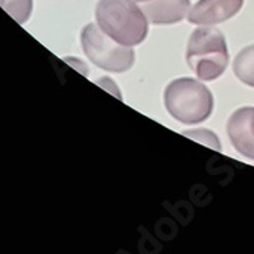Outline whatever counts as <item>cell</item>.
Here are the masks:
<instances>
[{
    "mask_svg": "<svg viewBox=\"0 0 254 254\" xmlns=\"http://www.w3.org/2000/svg\"><path fill=\"white\" fill-rule=\"evenodd\" d=\"M227 134L239 154L254 160V107L236 110L227 122Z\"/></svg>",
    "mask_w": 254,
    "mask_h": 254,
    "instance_id": "obj_5",
    "label": "cell"
},
{
    "mask_svg": "<svg viewBox=\"0 0 254 254\" xmlns=\"http://www.w3.org/2000/svg\"><path fill=\"white\" fill-rule=\"evenodd\" d=\"M186 60L201 81L218 79L228 65V48L221 31L204 26L193 31L188 41Z\"/></svg>",
    "mask_w": 254,
    "mask_h": 254,
    "instance_id": "obj_3",
    "label": "cell"
},
{
    "mask_svg": "<svg viewBox=\"0 0 254 254\" xmlns=\"http://www.w3.org/2000/svg\"><path fill=\"white\" fill-rule=\"evenodd\" d=\"M142 9L154 25H174L188 17L190 0H148Z\"/></svg>",
    "mask_w": 254,
    "mask_h": 254,
    "instance_id": "obj_7",
    "label": "cell"
},
{
    "mask_svg": "<svg viewBox=\"0 0 254 254\" xmlns=\"http://www.w3.org/2000/svg\"><path fill=\"white\" fill-rule=\"evenodd\" d=\"M81 44L84 54L95 65L108 72H127L134 64V51L108 37L96 23H88L82 29Z\"/></svg>",
    "mask_w": 254,
    "mask_h": 254,
    "instance_id": "obj_4",
    "label": "cell"
},
{
    "mask_svg": "<svg viewBox=\"0 0 254 254\" xmlns=\"http://www.w3.org/2000/svg\"><path fill=\"white\" fill-rule=\"evenodd\" d=\"M165 107L175 121L184 125H198L210 118L213 95L201 81L178 78L165 90Z\"/></svg>",
    "mask_w": 254,
    "mask_h": 254,
    "instance_id": "obj_2",
    "label": "cell"
},
{
    "mask_svg": "<svg viewBox=\"0 0 254 254\" xmlns=\"http://www.w3.org/2000/svg\"><path fill=\"white\" fill-rule=\"evenodd\" d=\"M233 72L241 82L254 88V44L247 46L236 55Z\"/></svg>",
    "mask_w": 254,
    "mask_h": 254,
    "instance_id": "obj_8",
    "label": "cell"
},
{
    "mask_svg": "<svg viewBox=\"0 0 254 254\" xmlns=\"http://www.w3.org/2000/svg\"><path fill=\"white\" fill-rule=\"evenodd\" d=\"M99 28L124 46H137L148 35V18L135 0H99L96 5Z\"/></svg>",
    "mask_w": 254,
    "mask_h": 254,
    "instance_id": "obj_1",
    "label": "cell"
},
{
    "mask_svg": "<svg viewBox=\"0 0 254 254\" xmlns=\"http://www.w3.org/2000/svg\"><path fill=\"white\" fill-rule=\"evenodd\" d=\"M0 6L15 21L26 23L32 14L34 0H0Z\"/></svg>",
    "mask_w": 254,
    "mask_h": 254,
    "instance_id": "obj_9",
    "label": "cell"
},
{
    "mask_svg": "<svg viewBox=\"0 0 254 254\" xmlns=\"http://www.w3.org/2000/svg\"><path fill=\"white\" fill-rule=\"evenodd\" d=\"M184 135L188 137H192L193 140L199 142V143H204L205 146H209L215 151H221V143H219V138L215 132L209 131V129H202V128H198V129H193V131H184L183 132Z\"/></svg>",
    "mask_w": 254,
    "mask_h": 254,
    "instance_id": "obj_10",
    "label": "cell"
},
{
    "mask_svg": "<svg viewBox=\"0 0 254 254\" xmlns=\"http://www.w3.org/2000/svg\"><path fill=\"white\" fill-rule=\"evenodd\" d=\"M244 5V0H198L188 14L189 23L212 26L235 17Z\"/></svg>",
    "mask_w": 254,
    "mask_h": 254,
    "instance_id": "obj_6",
    "label": "cell"
},
{
    "mask_svg": "<svg viewBox=\"0 0 254 254\" xmlns=\"http://www.w3.org/2000/svg\"><path fill=\"white\" fill-rule=\"evenodd\" d=\"M135 2H143L145 3V2H148V0H135Z\"/></svg>",
    "mask_w": 254,
    "mask_h": 254,
    "instance_id": "obj_11",
    "label": "cell"
}]
</instances>
